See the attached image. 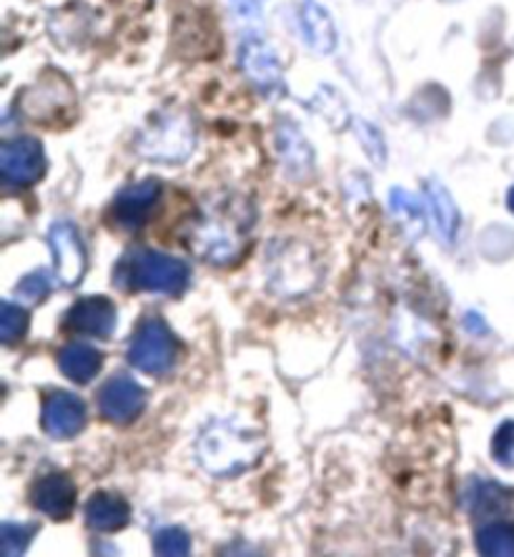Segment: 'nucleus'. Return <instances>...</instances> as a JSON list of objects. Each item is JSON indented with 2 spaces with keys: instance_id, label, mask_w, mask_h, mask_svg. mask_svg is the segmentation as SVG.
Segmentation results:
<instances>
[{
  "instance_id": "1",
  "label": "nucleus",
  "mask_w": 514,
  "mask_h": 557,
  "mask_svg": "<svg viewBox=\"0 0 514 557\" xmlns=\"http://www.w3.org/2000/svg\"><path fill=\"white\" fill-rule=\"evenodd\" d=\"M251 224H254V207L243 196H218L186 228V244L209 264H234L247 247Z\"/></svg>"
},
{
  "instance_id": "2",
  "label": "nucleus",
  "mask_w": 514,
  "mask_h": 557,
  "mask_svg": "<svg viewBox=\"0 0 514 557\" xmlns=\"http://www.w3.org/2000/svg\"><path fill=\"white\" fill-rule=\"evenodd\" d=\"M196 455L203 470L214 478H234L247 472L264 455V437L256 428L243 424L239 417L211 422L201 432Z\"/></svg>"
},
{
  "instance_id": "3",
  "label": "nucleus",
  "mask_w": 514,
  "mask_h": 557,
  "mask_svg": "<svg viewBox=\"0 0 514 557\" xmlns=\"http://www.w3.org/2000/svg\"><path fill=\"white\" fill-rule=\"evenodd\" d=\"M116 282L126 289L178 294L189 284V267L168 253L136 249L118 261Z\"/></svg>"
},
{
  "instance_id": "4",
  "label": "nucleus",
  "mask_w": 514,
  "mask_h": 557,
  "mask_svg": "<svg viewBox=\"0 0 514 557\" xmlns=\"http://www.w3.org/2000/svg\"><path fill=\"white\" fill-rule=\"evenodd\" d=\"M196 131L186 113H163L138 138V153L153 161H184L193 151Z\"/></svg>"
},
{
  "instance_id": "5",
  "label": "nucleus",
  "mask_w": 514,
  "mask_h": 557,
  "mask_svg": "<svg viewBox=\"0 0 514 557\" xmlns=\"http://www.w3.org/2000/svg\"><path fill=\"white\" fill-rule=\"evenodd\" d=\"M178 357V342L161 319H149L141 330L136 332L134 342L128 347V362L136 370L161 374L168 372L176 364Z\"/></svg>"
},
{
  "instance_id": "6",
  "label": "nucleus",
  "mask_w": 514,
  "mask_h": 557,
  "mask_svg": "<svg viewBox=\"0 0 514 557\" xmlns=\"http://www.w3.org/2000/svg\"><path fill=\"white\" fill-rule=\"evenodd\" d=\"M0 174L8 186H30L46 174V153L36 138H15L0 151Z\"/></svg>"
},
{
  "instance_id": "7",
  "label": "nucleus",
  "mask_w": 514,
  "mask_h": 557,
  "mask_svg": "<svg viewBox=\"0 0 514 557\" xmlns=\"http://www.w3.org/2000/svg\"><path fill=\"white\" fill-rule=\"evenodd\" d=\"M53 259H55V276L63 286H76L86 272V247L80 242L76 226L68 221H59L51 226L48 234Z\"/></svg>"
},
{
  "instance_id": "8",
  "label": "nucleus",
  "mask_w": 514,
  "mask_h": 557,
  "mask_svg": "<svg viewBox=\"0 0 514 557\" xmlns=\"http://www.w3.org/2000/svg\"><path fill=\"white\" fill-rule=\"evenodd\" d=\"M146 407V395L141 384L130 380L128 374H116L113 380L103 384L101 395H98V409L105 420L126 424L134 422Z\"/></svg>"
},
{
  "instance_id": "9",
  "label": "nucleus",
  "mask_w": 514,
  "mask_h": 557,
  "mask_svg": "<svg viewBox=\"0 0 514 557\" xmlns=\"http://www.w3.org/2000/svg\"><path fill=\"white\" fill-rule=\"evenodd\" d=\"M239 61H241L243 73H247L251 84H254L261 94L272 96V94L284 91L281 65H279V61H276L274 51L264 44V40H259V38L243 40L241 51H239Z\"/></svg>"
},
{
  "instance_id": "10",
  "label": "nucleus",
  "mask_w": 514,
  "mask_h": 557,
  "mask_svg": "<svg viewBox=\"0 0 514 557\" xmlns=\"http://www.w3.org/2000/svg\"><path fill=\"white\" fill-rule=\"evenodd\" d=\"M86 405L73 392H55L43 407V428L55 440H68L84 430Z\"/></svg>"
},
{
  "instance_id": "11",
  "label": "nucleus",
  "mask_w": 514,
  "mask_h": 557,
  "mask_svg": "<svg viewBox=\"0 0 514 557\" xmlns=\"http://www.w3.org/2000/svg\"><path fill=\"white\" fill-rule=\"evenodd\" d=\"M65 326L73 332L91 334V337H111L116 326V307L105 297H86L78 299L76 305L65 314Z\"/></svg>"
},
{
  "instance_id": "12",
  "label": "nucleus",
  "mask_w": 514,
  "mask_h": 557,
  "mask_svg": "<svg viewBox=\"0 0 514 557\" xmlns=\"http://www.w3.org/2000/svg\"><path fill=\"white\" fill-rule=\"evenodd\" d=\"M159 196H161V184L153 182V178L130 184L116 196V203H113V219H116V224L124 228H138L146 219H149L153 207H156Z\"/></svg>"
},
{
  "instance_id": "13",
  "label": "nucleus",
  "mask_w": 514,
  "mask_h": 557,
  "mask_svg": "<svg viewBox=\"0 0 514 557\" xmlns=\"http://www.w3.org/2000/svg\"><path fill=\"white\" fill-rule=\"evenodd\" d=\"M279 272V276H272L274 289L284 294H299L309 292L316 284V267L309 259V253L301 247H293L287 251H279V259L272 261V274Z\"/></svg>"
},
{
  "instance_id": "14",
  "label": "nucleus",
  "mask_w": 514,
  "mask_h": 557,
  "mask_svg": "<svg viewBox=\"0 0 514 557\" xmlns=\"http://www.w3.org/2000/svg\"><path fill=\"white\" fill-rule=\"evenodd\" d=\"M33 505L53 520L68 518L73 512V505H76V485L65 474H46L33 487Z\"/></svg>"
},
{
  "instance_id": "15",
  "label": "nucleus",
  "mask_w": 514,
  "mask_h": 557,
  "mask_svg": "<svg viewBox=\"0 0 514 557\" xmlns=\"http://www.w3.org/2000/svg\"><path fill=\"white\" fill-rule=\"evenodd\" d=\"M130 520V507L116 493H96L86 505V522L98 532H116Z\"/></svg>"
},
{
  "instance_id": "16",
  "label": "nucleus",
  "mask_w": 514,
  "mask_h": 557,
  "mask_svg": "<svg viewBox=\"0 0 514 557\" xmlns=\"http://www.w3.org/2000/svg\"><path fill=\"white\" fill-rule=\"evenodd\" d=\"M301 33H304L306 44L314 48L316 53H331L337 48V28H334L331 15L316 3V0H304L301 5Z\"/></svg>"
},
{
  "instance_id": "17",
  "label": "nucleus",
  "mask_w": 514,
  "mask_h": 557,
  "mask_svg": "<svg viewBox=\"0 0 514 557\" xmlns=\"http://www.w3.org/2000/svg\"><path fill=\"white\" fill-rule=\"evenodd\" d=\"M103 364L101 351L96 347H88V344H71L59 355V367L61 372L68 376L71 382L86 384L91 382Z\"/></svg>"
},
{
  "instance_id": "18",
  "label": "nucleus",
  "mask_w": 514,
  "mask_h": 557,
  "mask_svg": "<svg viewBox=\"0 0 514 557\" xmlns=\"http://www.w3.org/2000/svg\"><path fill=\"white\" fill-rule=\"evenodd\" d=\"M427 203H429L431 221H435V226H437V236L444 244H452L456 226H460V211H456L450 191L439 184H429L427 186Z\"/></svg>"
},
{
  "instance_id": "19",
  "label": "nucleus",
  "mask_w": 514,
  "mask_h": 557,
  "mask_svg": "<svg viewBox=\"0 0 514 557\" xmlns=\"http://www.w3.org/2000/svg\"><path fill=\"white\" fill-rule=\"evenodd\" d=\"M279 153L284 163H287V169L293 171L297 176H304L314 169L312 146H309L306 138L293 128V124L279 126Z\"/></svg>"
},
{
  "instance_id": "20",
  "label": "nucleus",
  "mask_w": 514,
  "mask_h": 557,
  "mask_svg": "<svg viewBox=\"0 0 514 557\" xmlns=\"http://www.w3.org/2000/svg\"><path fill=\"white\" fill-rule=\"evenodd\" d=\"M391 214H394L399 221H402L404 232L410 239L414 242L417 236L424 232V209L422 203L414 199L410 191H402V188H394L389 199Z\"/></svg>"
},
{
  "instance_id": "21",
  "label": "nucleus",
  "mask_w": 514,
  "mask_h": 557,
  "mask_svg": "<svg viewBox=\"0 0 514 557\" xmlns=\"http://www.w3.org/2000/svg\"><path fill=\"white\" fill-rule=\"evenodd\" d=\"M477 550L492 557H514V525L494 522L477 532Z\"/></svg>"
},
{
  "instance_id": "22",
  "label": "nucleus",
  "mask_w": 514,
  "mask_h": 557,
  "mask_svg": "<svg viewBox=\"0 0 514 557\" xmlns=\"http://www.w3.org/2000/svg\"><path fill=\"white\" fill-rule=\"evenodd\" d=\"M28 330V311L11 305V301H3L0 305V339L3 344L18 342Z\"/></svg>"
},
{
  "instance_id": "23",
  "label": "nucleus",
  "mask_w": 514,
  "mask_h": 557,
  "mask_svg": "<svg viewBox=\"0 0 514 557\" xmlns=\"http://www.w3.org/2000/svg\"><path fill=\"white\" fill-rule=\"evenodd\" d=\"M38 525H15V522H3L0 528V553L3 555H21L26 553V547L30 545V540L36 537Z\"/></svg>"
},
{
  "instance_id": "24",
  "label": "nucleus",
  "mask_w": 514,
  "mask_h": 557,
  "mask_svg": "<svg viewBox=\"0 0 514 557\" xmlns=\"http://www.w3.org/2000/svg\"><path fill=\"white\" fill-rule=\"evenodd\" d=\"M153 545H156L159 555H168V557H178V555H189L191 553V537H189V532L181 530V528L159 530V535H156V540H153Z\"/></svg>"
},
{
  "instance_id": "25",
  "label": "nucleus",
  "mask_w": 514,
  "mask_h": 557,
  "mask_svg": "<svg viewBox=\"0 0 514 557\" xmlns=\"http://www.w3.org/2000/svg\"><path fill=\"white\" fill-rule=\"evenodd\" d=\"M356 136H359V141H362L366 156H369L377 166H385L387 149H385V136H381V131L377 126H372L369 121H359Z\"/></svg>"
},
{
  "instance_id": "26",
  "label": "nucleus",
  "mask_w": 514,
  "mask_h": 557,
  "mask_svg": "<svg viewBox=\"0 0 514 557\" xmlns=\"http://www.w3.org/2000/svg\"><path fill=\"white\" fill-rule=\"evenodd\" d=\"M492 457L502 467H514V422H504L494 432Z\"/></svg>"
},
{
  "instance_id": "27",
  "label": "nucleus",
  "mask_w": 514,
  "mask_h": 557,
  "mask_svg": "<svg viewBox=\"0 0 514 557\" xmlns=\"http://www.w3.org/2000/svg\"><path fill=\"white\" fill-rule=\"evenodd\" d=\"M504 503V490L492 482H479L477 487H472L469 505L472 507H485V512L497 510Z\"/></svg>"
},
{
  "instance_id": "28",
  "label": "nucleus",
  "mask_w": 514,
  "mask_h": 557,
  "mask_svg": "<svg viewBox=\"0 0 514 557\" xmlns=\"http://www.w3.org/2000/svg\"><path fill=\"white\" fill-rule=\"evenodd\" d=\"M15 292H18V297L38 301V299H43L48 292H51V284H48V276L43 272H33L26 278H21L18 289Z\"/></svg>"
},
{
  "instance_id": "29",
  "label": "nucleus",
  "mask_w": 514,
  "mask_h": 557,
  "mask_svg": "<svg viewBox=\"0 0 514 557\" xmlns=\"http://www.w3.org/2000/svg\"><path fill=\"white\" fill-rule=\"evenodd\" d=\"M464 324H467V330H469L472 334H485V332H487L485 319L479 317L477 311H467V314H464Z\"/></svg>"
},
{
  "instance_id": "30",
  "label": "nucleus",
  "mask_w": 514,
  "mask_h": 557,
  "mask_svg": "<svg viewBox=\"0 0 514 557\" xmlns=\"http://www.w3.org/2000/svg\"><path fill=\"white\" fill-rule=\"evenodd\" d=\"M507 207H510V211L514 214V186L510 188V194H507Z\"/></svg>"
}]
</instances>
